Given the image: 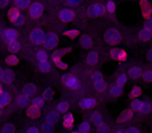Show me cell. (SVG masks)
<instances>
[{
	"instance_id": "9f6ffc18",
	"label": "cell",
	"mask_w": 152,
	"mask_h": 133,
	"mask_svg": "<svg viewBox=\"0 0 152 133\" xmlns=\"http://www.w3.org/2000/svg\"><path fill=\"white\" fill-rule=\"evenodd\" d=\"M7 2H9V0H0V7H4Z\"/></svg>"
},
{
	"instance_id": "7dc6e473",
	"label": "cell",
	"mask_w": 152,
	"mask_h": 133,
	"mask_svg": "<svg viewBox=\"0 0 152 133\" xmlns=\"http://www.w3.org/2000/svg\"><path fill=\"white\" fill-rule=\"evenodd\" d=\"M68 4L72 5V7H75V5H78L81 2V0H67Z\"/></svg>"
},
{
	"instance_id": "e0dca14e",
	"label": "cell",
	"mask_w": 152,
	"mask_h": 133,
	"mask_svg": "<svg viewBox=\"0 0 152 133\" xmlns=\"http://www.w3.org/2000/svg\"><path fill=\"white\" fill-rule=\"evenodd\" d=\"M98 61V55L96 52H94V51H92V52H90L89 54H88L87 56V63H89V65H96Z\"/></svg>"
},
{
	"instance_id": "5b68a950",
	"label": "cell",
	"mask_w": 152,
	"mask_h": 133,
	"mask_svg": "<svg viewBox=\"0 0 152 133\" xmlns=\"http://www.w3.org/2000/svg\"><path fill=\"white\" fill-rule=\"evenodd\" d=\"M44 12V7L41 3H34L29 7V15L31 16L32 19H38L43 15Z\"/></svg>"
},
{
	"instance_id": "83f0119b",
	"label": "cell",
	"mask_w": 152,
	"mask_h": 133,
	"mask_svg": "<svg viewBox=\"0 0 152 133\" xmlns=\"http://www.w3.org/2000/svg\"><path fill=\"white\" fill-rule=\"evenodd\" d=\"M92 80L94 81V83L101 82V81H103V75H102L101 72H99V71H95V72L92 74Z\"/></svg>"
},
{
	"instance_id": "e575fe53",
	"label": "cell",
	"mask_w": 152,
	"mask_h": 133,
	"mask_svg": "<svg viewBox=\"0 0 152 133\" xmlns=\"http://www.w3.org/2000/svg\"><path fill=\"white\" fill-rule=\"evenodd\" d=\"M37 58L39 61H43V60H47V53L45 50H40L37 53Z\"/></svg>"
},
{
	"instance_id": "f1b7e54d",
	"label": "cell",
	"mask_w": 152,
	"mask_h": 133,
	"mask_svg": "<svg viewBox=\"0 0 152 133\" xmlns=\"http://www.w3.org/2000/svg\"><path fill=\"white\" fill-rule=\"evenodd\" d=\"M90 129H91V127H90V124L88 122H83L81 123L80 125L78 126V129H77V131L80 133H87L90 131Z\"/></svg>"
},
{
	"instance_id": "db71d44e",
	"label": "cell",
	"mask_w": 152,
	"mask_h": 133,
	"mask_svg": "<svg viewBox=\"0 0 152 133\" xmlns=\"http://www.w3.org/2000/svg\"><path fill=\"white\" fill-rule=\"evenodd\" d=\"M145 27H147V28H149V29L152 30V19H149L147 22H146Z\"/></svg>"
},
{
	"instance_id": "6f0895ef",
	"label": "cell",
	"mask_w": 152,
	"mask_h": 133,
	"mask_svg": "<svg viewBox=\"0 0 152 133\" xmlns=\"http://www.w3.org/2000/svg\"><path fill=\"white\" fill-rule=\"evenodd\" d=\"M116 132L117 133H121V132H123V131L122 130H118V131H116Z\"/></svg>"
},
{
	"instance_id": "d6986e66",
	"label": "cell",
	"mask_w": 152,
	"mask_h": 133,
	"mask_svg": "<svg viewBox=\"0 0 152 133\" xmlns=\"http://www.w3.org/2000/svg\"><path fill=\"white\" fill-rule=\"evenodd\" d=\"M131 116H132V111H131L130 109L125 110V111H124V112H122V113H121V116H119L118 122H120V123L126 122V121H128L129 118H131Z\"/></svg>"
},
{
	"instance_id": "cb8c5ba5",
	"label": "cell",
	"mask_w": 152,
	"mask_h": 133,
	"mask_svg": "<svg viewBox=\"0 0 152 133\" xmlns=\"http://www.w3.org/2000/svg\"><path fill=\"white\" fill-rule=\"evenodd\" d=\"M92 122H93L96 126H99L100 124L103 123V118H102V116L99 112H95V113H93V116H92Z\"/></svg>"
},
{
	"instance_id": "2e32d148",
	"label": "cell",
	"mask_w": 152,
	"mask_h": 133,
	"mask_svg": "<svg viewBox=\"0 0 152 133\" xmlns=\"http://www.w3.org/2000/svg\"><path fill=\"white\" fill-rule=\"evenodd\" d=\"M58 118H59V116L56 111H50V112H48L46 116V121L51 123V124L56 123L57 121H58Z\"/></svg>"
},
{
	"instance_id": "11a10c76",
	"label": "cell",
	"mask_w": 152,
	"mask_h": 133,
	"mask_svg": "<svg viewBox=\"0 0 152 133\" xmlns=\"http://www.w3.org/2000/svg\"><path fill=\"white\" fill-rule=\"evenodd\" d=\"M147 58H148V60H149V61H152V48L149 49V51H148Z\"/></svg>"
},
{
	"instance_id": "d6a6232c",
	"label": "cell",
	"mask_w": 152,
	"mask_h": 133,
	"mask_svg": "<svg viewBox=\"0 0 152 133\" xmlns=\"http://www.w3.org/2000/svg\"><path fill=\"white\" fill-rule=\"evenodd\" d=\"M15 128H14V125L12 124H7L3 126V128L1 129V133H14Z\"/></svg>"
},
{
	"instance_id": "4fadbf2b",
	"label": "cell",
	"mask_w": 152,
	"mask_h": 133,
	"mask_svg": "<svg viewBox=\"0 0 152 133\" xmlns=\"http://www.w3.org/2000/svg\"><path fill=\"white\" fill-rule=\"evenodd\" d=\"M36 93H37V87H36V85L32 84V83L26 84L25 86L23 87V94L29 96V97L36 95Z\"/></svg>"
},
{
	"instance_id": "836d02e7",
	"label": "cell",
	"mask_w": 152,
	"mask_h": 133,
	"mask_svg": "<svg viewBox=\"0 0 152 133\" xmlns=\"http://www.w3.org/2000/svg\"><path fill=\"white\" fill-rule=\"evenodd\" d=\"M44 101L45 99L43 97H37L36 99H34V101H32V105L37 106V107H42L43 104H44Z\"/></svg>"
},
{
	"instance_id": "7402d4cb",
	"label": "cell",
	"mask_w": 152,
	"mask_h": 133,
	"mask_svg": "<svg viewBox=\"0 0 152 133\" xmlns=\"http://www.w3.org/2000/svg\"><path fill=\"white\" fill-rule=\"evenodd\" d=\"M27 114L30 116V118H38V116H40V110H39V107L32 105L30 108H28Z\"/></svg>"
},
{
	"instance_id": "c3c4849f",
	"label": "cell",
	"mask_w": 152,
	"mask_h": 133,
	"mask_svg": "<svg viewBox=\"0 0 152 133\" xmlns=\"http://www.w3.org/2000/svg\"><path fill=\"white\" fill-rule=\"evenodd\" d=\"M125 132L126 133H140V130L137 128H134V127H130V128L127 129Z\"/></svg>"
},
{
	"instance_id": "f907efd6",
	"label": "cell",
	"mask_w": 152,
	"mask_h": 133,
	"mask_svg": "<svg viewBox=\"0 0 152 133\" xmlns=\"http://www.w3.org/2000/svg\"><path fill=\"white\" fill-rule=\"evenodd\" d=\"M55 63H56V65H58L61 69H66V68H67V65H66V63H61V59H59V60H57V61H55Z\"/></svg>"
},
{
	"instance_id": "816d5d0a",
	"label": "cell",
	"mask_w": 152,
	"mask_h": 133,
	"mask_svg": "<svg viewBox=\"0 0 152 133\" xmlns=\"http://www.w3.org/2000/svg\"><path fill=\"white\" fill-rule=\"evenodd\" d=\"M23 22H24V18L22 17V16H20V17L17 19V21L15 22V24H16V25L20 26V25H22V24H23Z\"/></svg>"
},
{
	"instance_id": "b9f144b4",
	"label": "cell",
	"mask_w": 152,
	"mask_h": 133,
	"mask_svg": "<svg viewBox=\"0 0 152 133\" xmlns=\"http://www.w3.org/2000/svg\"><path fill=\"white\" fill-rule=\"evenodd\" d=\"M51 97H52V91H51V89H46V91L44 92V94H43V98H44L45 100H49Z\"/></svg>"
},
{
	"instance_id": "f5cc1de1",
	"label": "cell",
	"mask_w": 152,
	"mask_h": 133,
	"mask_svg": "<svg viewBox=\"0 0 152 133\" xmlns=\"http://www.w3.org/2000/svg\"><path fill=\"white\" fill-rule=\"evenodd\" d=\"M27 133H39V129L37 127H31L27 130Z\"/></svg>"
},
{
	"instance_id": "603a6c76",
	"label": "cell",
	"mask_w": 152,
	"mask_h": 133,
	"mask_svg": "<svg viewBox=\"0 0 152 133\" xmlns=\"http://www.w3.org/2000/svg\"><path fill=\"white\" fill-rule=\"evenodd\" d=\"M110 95L116 96V97L117 96H120L121 94H122V86L119 84L113 85V86L110 89Z\"/></svg>"
},
{
	"instance_id": "6da1fadb",
	"label": "cell",
	"mask_w": 152,
	"mask_h": 133,
	"mask_svg": "<svg viewBox=\"0 0 152 133\" xmlns=\"http://www.w3.org/2000/svg\"><path fill=\"white\" fill-rule=\"evenodd\" d=\"M105 41L110 45H117L118 43H120L121 41V33L119 32V30H117L116 28H110L107 31L105 32Z\"/></svg>"
},
{
	"instance_id": "8992f818",
	"label": "cell",
	"mask_w": 152,
	"mask_h": 133,
	"mask_svg": "<svg viewBox=\"0 0 152 133\" xmlns=\"http://www.w3.org/2000/svg\"><path fill=\"white\" fill-rule=\"evenodd\" d=\"M104 11H105V9H104L103 5L97 4V3H96V4H93L89 7V9H88V14H89L91 17L96 18V17H99V16L103 15Z\"/></svg>"
},
{
	"instance_id": "8d00e7d4",
	"label": "cell",
	"mask_w": 152,
	"mask_h": 133,
	"mask_svg": "<svg viewBox=\"0 0 152 133\" xmlns=\"http://www.w3.org/2000/svg\"><path fill=\"white\" fill-rule=\"evenodd\" d=\"M126 81H127V77H126V75L125 74H121L120 76L117 78V84H119V85H121V86H123V85L126 83Z\"/></svg>"
},
{
	"instance_id": "ee69618b",
	"label": "cell",
	"mask_w": 152,
	"mask_h": 133,
	"mask_svg": "<svg viewBox=\"0 0 152 133\" xmlns=\"http://www.w3.org/2000/svg\"><path fill=\"white\" fill-rule=\"evenodd\" d=\"M77 34H78V31H77V30H69V31L66 32V36H70V38H75Z\"/></svg>"
},
{
	"instance_id": "30bf717a",
	"label": "cell",
	"mask_w": 152,
	"mask_h": 133,
	"mask_svg": "<svg viewBox=\"0 0 152 133\" xmlns=\"http://www.w3.org/2000/svg\"><path fill=\"white\" fill-rule=\"evenodd\" d=\"M79 105L83 108H92L96 105V100L93 98H83L79 101Z\"/></svg>"
},
{
	"instance_id": "bcb514c9",
	"label": "cell",
	"mask_w": 152,
	"mask_h": 133,
	"mask_svg": "<svg viewBox=\"0 0 152 133\" xmlns=\"http://www.w3.org/2000/svg\"><path fill=\"white\" fill-rule=\"evenodd\" d=\"M140 94H141V89H140V87H134V89L131 91L130 95L132 96V97H135V96H139Z\"/></svg>"
},
{
	"instance_id": "4dcf8cb0",
	"label": "cell",
	"mask_w": 152,
	"mask_h": 133,
	"mask_svg": "<svg viewBox=\"0 0 152 133\" xmlns=\"http://www.w3.org/2000/svg\"><path fill=\"white\" fill-rule=\"evenodd\" d=\"M150 109H151V107H150V104L148 103V102H142L139 111L141 112V113L145 114V113H148V112L150 111Z\"/></svg>"
},
{
	"instance_id": "7bdbcfd3",
	"label": "cell",
	"mask_w": 152,
	"mask_h": 133,
	"mask_svg": "<svg viewBox=\"0 0 152 133\" xmlns=\"http://www.w3.org/2000/svg\"><path fill=\"white\" fill-rule=\"evenodd\" d=\"M106 9H107V11L110 13H113L115 11V3L113 1H108L107 5H106Z\"/></svg>"
},
{
	"instance_id": "9a60e30c",
	"label": "cell",
	"mask_w": 152,
	"mask_h": 133,
	"mask_svg": "<svg viewBox=\"0 0 152 133\" xmlns=\"http://www.w3.org/2000/svg\"><path fill=\"white\" fill-rule=\"evenodd\" d=\"M92 44H93V42H92V39L89 36L83 34V36H80V45L83 48H90Z\"/></svg>"
},
{
	"instance_id": "8fae6325",
	"label": "cell",
	"mask_w": 152,
	"mask_h": 133,
	"mask_svg": "<svg viewBox=\"0 0 152 133\" xmlns=\"http://www.w3.org/2000/svg\"><path fill=\"white\" fill-rule=\"evenodd\" d=\"M139 36H140V39H141V40H143V41L150 40V39H151V36H152V30L149 29V28H147V27H144L143 29L140 31Z\"/></svg>"
},
{
	"instance_id": "4316f807",
	"label": "cell",
	"mask_w": 152,
	"mask_h": 133,
	"mask_svg": "<svg viewBox=\"0 0 152 133\" xmlns=\"http://www.w3.org/2000/svg\"><path fill=\"white\" fill-rule=\"evenodd\" d=\"M68 108H69V103H68L67 101H61V102H59V103L56 105L57 111L61 112V113H64V112L67 111Z\"/></svg>"
},
{
	"instance_id": "ba28073f",
	"label": "cell",
	"mask_w": 152,
	"mask_h": 133,
	"mask_svg": "<svg viewBox=\"0 0 152 133\" xmlns=\"http://www.w3.org/2000/svg\"><path fill=\"white\" fill-rule=\"evenodd\" d=\"M75 17V13L71 9H63L59 13V18L63 22H71Z\"/></svg>"
},
{
	"instance_id": "7a4b0ae2",
	"label": "cell",
	"mask_w": 152,
	"mask_h": 133,
	"mask_svg": "<svg viewBox=\"0 0 152 133\" xmlns=\"http://www.w3.org/2000/svg\"><path fill=\"white\" fill-rule=\"evenodd\" d=\"M44 39H45V33L42 29H40V28L34 29L29 34V40L36 45L42 44V43L44 42Z\"/></svg>"
},
{
	"instance_id": "f6af8a7d",
	"label": "cell",
	"mask_w": 152,
	"mask_h": 133,
	"mask_svg": "<svg viewBox=\"0 0 152 133\" xmlns=\"http://www.w3.org/2000/svg\"><path fill=\"white\" fill-rule=\"evenodd\" d=\"M119 53H120V50H118V49H113L112 52H110V55H112L113 58L118 59V57H119Z\"/></svg>"
},
{
	"instance_id": "52a82bcc",
	"label": "cell",
	"mask_w": 152,
	"mask_h": 133,
	"mask_svg": "<svg viewBox=\"0 0 152 133\" xmlns=\"http://www.w3.org/2000/svg\"><path fill=\"white\" fill-rule=\"evenodd\" d=\"M17 39V32L14 29H5L2 31V40L9 44L12 41H15Z\"/></svg>"
},
{
	"instance_id": "44dd1931",
	"label": "cell",
	"mask_w": 152,
	"mask_h": 133,
	"mask_svg": "<svg viewBox=\"0 0 152 133\" xmlns=\"http://www.w3.org/2000/svg\"><path fill=\"white\" fill-rule=\"evenodd\" d=\"M39 69H40V71L43 73L49 72V71H50V63L47 60L39 61Z\"/></svg>"
},
{
	"instance_id": "ac0fdd59",
	"label": "cell",
	"mask_w": 152,
	"mask_h": 133,
	"mask_svg": "<svg viewBox=\"0 0 152 133\" xmlns=\"http://www.w3.org/2000/svg\"><path fill=\"white\" fill-rule=\"evenodd\" d=\"M73 122H74V118H73V114L72 113H68L64 116V126H65L66 128H72Z\"/></svg>"
},
{
	"instance_id": "277c9868",
	"label": "cell",
	"mask_w": 152,
	"mask_h": 133,
	"mask_svg": "<svg viewBox=\"0 0 152 133\" xmlns=\"http://www.w3.org/2000/svg\"><path fill=\"white\" fill-rule=\"evenodd\" d=\"M61 80H63V83L66 86L70 87V89H77L80 86L79 81L77 80L75 77L71 76V75H64Z\"/></svg>"
},
{
	"instance_id": "1f68e13d",
	"label": "cell",
	"mask_w": 152,
	"mask_h": 133,
	"mask_svg": "<svg viewBox=\"0 0 152 133\" xmlns=\"http://www.w3.org/2000/svg\"><path fill=\"white\" fill-rule=\"evenodd\" d=\"M15 3L17 4L18 7L24 9V7H27L30 4V0H15Z\"/></svg>"
},
{
	"instance_id": "7c38bea8",
	"label": "cell",
	"mask_w": 152,
	"mask_h": 133,
	"mask_svg": "<svg viewBox=\"0 0 152 133\" xmlns=\"http://www.w3.org/2000/svg\"><path fill=\"white\" fill-rule=\"evenodd\" d=\"M29 96L25 95V94H23V95L19 96L17 99V104L18 106H20V107H26V106L29 104Z\"/></svg>"
},
{
	"instance_id": "74e56055",
	"label": "cell",
	"mask_w": 152,
	"mask_h": 133,
	"mask_svg": "<svg viewBox=\"0 0 152 133\" xmlns=\"http://www.w3.org/2000/svg\"><path fill=\"white\" fill-rule=\"evenodd\" d=\"M97 131L100 133H107L108 131H110V128H108L105 124L102 123V124H100L99 126H97Z\"/></svg>"
},
{
	"instance_id": "ab89813d",
	"label": "cell",
	"mask_w": 152,
	"mask_h": 133,
	"mask_svg": "<svg viewBox=\"0 0 152 133\" xmlns=\"http://www.w3.org/2000/svg\"><path fill=\"white\" fill-rule=\"evenodd\" d=\"M143 78L148 82H152V71H146L143 74Z\"/></svg>"
},
{
	"instance_id": "f546056e",
	"label": "cell",
	"mask_w": 152,
	"mask_h": 133,
	"mask_svg": "<svg viewBox=\"0 0 152 133\" xmlns=\"http://www.w3.org/2000/svg\"><path fill=\"white\" fill-rule=\"evenodd\" d=\"M41 130H42V132H44V133H51L53 131V125L49 122H46L42 125Z\"/></svg>"
},
{
	"instance_id": "681fc988",
	"label": "cell",
	"mask_w": 152,
	"mask_h": 133,
	"mask_svg": "<svg viewBox=\"0 0 152 133\" xmlns=\"http://www.w3.org/2000/svg\"><path fill=\"white\" fill-rule=\"evenodd\" d=\"M118 59H119V60H124V59H126V53H125V51L120 50Z\"/></svg>"
},
{
	"instance_id": "60d3db41",
	"label": "cell",
	"mask_w": 152,
	"mask_h": 133,
	"mask_svg": "<svg viewBox=\"0 0 152 133\" xmlns=\"http://www.w3.org/2000/svg\"><path fill=\"white\" fill-rule=\"evenodd\" d=\"M141 104H142L141 100H134V101L131 103V108H132L133 110H139L140 107H141Z\"/></svg>"
},
{
	"instance_id": "3957f363",
	"label": "cell",
	"mask_w": 152,
	"mask_h": 133,
	"mask_svg": "<svg viewBox=\"0 0 152 133\" xmlns=\"http://www.w3.org/2000/svg\"><path fill=\"white\" fill-rule=\"evenodd\" d=\"M57 43H58V38L55 33L53 32H49V33L45 34V39H44V46L48 49H53L54 47H56Z\"/></svg>"
},
{
	"instance_id": "d4e9b609",
	"label": "cell",
	"mask_w": 152,
	"mask_h": 133,
	"mask_svg": "<svg viewBox=\"0 0 152 133\" xmlns=\"http://www.w3.org/2000/svg\"><path fill=\"white\" fill-rule=\"evenodd\" d=\"M20 14H19V12H18V9H12L11 11L9 12V18H10V20H11L12 22H14L15 23L16 21H17V19L20 17Z\"/></svg>"
},
{
	"instance_id": "d590c367",
	"label": "cell",
	"mask_w": 152,
	"mask_h": 133,
	"mask_svg": "<svg viewBox=\"0 0 152 133\" xmlns=\"http://www.w3.org/2000/svg\"><path fill=\"white\" fill-rule=\"evenodd\" d=\"M18 63H19V59H18V57L14 56V55H11V56H9L7 58V63H9L11 65H15Z\"/></svg>"
},
{
	"instance_id": "ffe728a7",
	"label": "cell",
	"mask_w": 152,
	"mask_h": 133,
	"mask_svg": "<svg viewBox=\"0 0 152 133\" xmlns=\"http://www.w3.org/2000/svg\"><path fill=\"white\" fill-rule=\"evenodd\" d=\"M7 47H9V50L11 51V52H13V53H16V52H18V51L20 50V44H19V42H17V40H15V41H12V42H10L9 43V45H7Z\"/></svg>"
},
{
	"instance_id": "5bb4252c",
	"label": "cell",
	"mask_w": 152,
	"mask_h": 133,
	"mask_svg": "<svg viewBox=\"0 0 152 133\" xmlns=\"http://www.w3.org/2000/svg\"><path fill=\"white\" fill-rule=\"evenodd\" d=\"M128 75L132 79H137L142 75V70L139 68V67H131L128 71Z\"/></svg>"
},
{
	"instance_id": "484cf974",
	"label": "cell",
	"mask_w": 152,
	"mask_h": 133,
	"mask_svg": "<svg viewBox=\"0 0 152 133\" xmlns=\"http://www.w3.org/2000/svg\"><path fill=\"white\" fill-rule=\"evenodd\" d=\"M10 101V96L5 92H1V96H0V106L4 107Z\"/></svg>"
},
{
	"instance_id": "9c48e42d",
	"label": "cell",
	"mask_w": 152,
	"mask_h": 133,
	"mask_svg": "<svg viewBox=\"0 0 152 133\" xmlns=\"http://www.w3.org/2000/svg\"><path fill=\"white\" fill-rule=\"evenodd\" d=\"M0 77H1V80H2V82L11 83L12 81L14 80V78H15V74H14V72L12 70H9V69H7V70H2V71H1Z\"/></svg>"
},
{
	"instance_id": "f35d334b",
	"label": "cell",
	"mask_w": 152,
	"mask_h": 133,
	"mask_svg": "<svg viewBox=\"0 0 152 133\" xmlns=\"http://www.w3.org/2000/svg\"><path fill=\"white\" fill-rule=\"evenodd\" d=\"M106 87V84L104 81H101V82H97L95 83V89H97L98 92H103Z\"/></svg>"
}]
</instances>
